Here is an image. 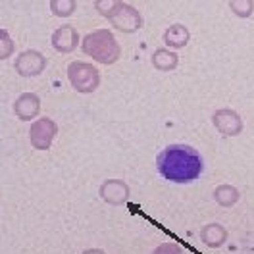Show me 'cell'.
<instances>
[{
  "label": "cell",
  "instance_id": "cell-6",
  "mask_svg": "<svg viewBox=\"0 0 254 254\" xmlns=\"http://www.w3.org/2000/svg\"><path fill=\"white\" fill-rule=\"evenodd\" d=\"M50 41H52L54 50L67 54V52H71V50L77 48L79 33H77V29L73 25H62V27H58L56 31L52 33V39Z\"/></svg>",
  "mask_w": 254,
  "mask_h": 254
},
{
  "label": "cell",
  "instance_id": "cell-10",
  "mask_svg": "<svg viewBox=\"0 0 254 254\" xmlns=\"http://www.w3.org/2000/svg\"><path fill=\"white\" fill-rule=\"evenodd\" d=\"M100 192L108 202H124V198L127 196V187L122 181H108L102 185Z\"/></svg>",
  "mask_w": 254,
  "mask_h": 254
},
{
  "label": "cell",
  "instance_id": "cell-7",
  "mask_svg": "<svg viewBox=\"0 0 254 254\" xmlns=\"http://www.w3.org/2000/svg\"><path fill=\"white\" fill-rule=\"evenodd\" d=\"M54 135H56V126H54L52 120L43 118V120H39V122L33 124L31 143L35 148H41V150L48 148L50 143H52V139H54Z\"/></svg>",
  "mask_w": 254,
  "mask_h": 254
},
{
  "label": "cell",
  "instance_id": "cell-11",
  "mask_svg": "<svg viewBox=\"0 0 254 254\" xmlns=\"http://www.w3.org/2000/svg\"><path fill=\"white\" fill-rule=\"evenodd\" d=\"M214 122H216V126L220 127L223 133H227V135H231V133H237L239 129H241L239 118L235 116V114H233V112H227V110L218 112V114L214 116Z\"/></svg>",
  "mask_w": 254,
  "mask_h": 254
},
{
  "label": "cell",
  "instance_id": "cell-5",
  "mask_svg": "<svg viewBox=\"0 0 254 254\" xmlns=\"http://www.w3.org/2000/svg\"><path fill=\"white\" fill-rule=\"evenodd\" d=\"M14 65H16V71L19 75L33 77V75H39L47 67V58L37 50H25L17 56Z\"/></svg>",
  "mask_w": 254,
  "mask_h": 254
},
{
  "label": "cell",
  "instance_id": "cell-12",
  "mask_svg": "<svg viewBox=\"0 0 254 254\" xmlns=\"http://www.w3.org/2000/svg\"><path fill=\"white\" fill-rule=\"evenodd\" d=\"M177 54L172 52V50H168V48H158L154 54H152V64H154V67H158V69H164V71H168V69H174L175 65H177Z\"/></svg>",
  "mask_w": 254,
  "mask_h": 254
},
{
  "label": "cell",
  "instance_id": "cell-3",
  "mask_svg": "<svg viewBox=\"0 0 254 254\" xmlns=\"http://www.w3.org/2000/svg\"><path fill=\"white\" fill-rule=\"evenodd\" d=\"M67 77L71 85L79 93H93L98 83H100V73L95 65L85 62H71L67 65Z\"/></svg>",
  "mask_w": 254,
  "mask_h": 254
},
{
  "label": "cell",
  "instance_id": "cell-4",
  "mask_svg": "<svg viewBox=\"0 0 254 254\" xmlns=\"http://www.w3.org/2000/svg\"><path fill=\"white\" fill-rule=\"evenodd\" d=\"M108 21L112 23L114 29L122 33H135L143 27V16L137 8L129 6V4H120L118 10L108 17Z\"/></svg>",
  "mask_w": 254,
  "mask_h": 254
},
{
  "label": "cell",
  "instance_id": "cell-9",
  "mask_svg": "<svg viewBox=\"0 0 254 254\" xmlns=\"http://www.w3.org/2000/svg\"><path fill=\"white\" fill-rule=\"evenodd\" d=\"M16 114L21 120H31L39 114V98L31 93H25L16 100Z\"/></svg>",
  "mask_w": 254,
  "mask_h": 254
},
{
  "label": "cell",
  "instance_id": "cell-14",
  "mask_svg": "<svg viewBox=\"0 0 254 254\" xmlns=\"http://www.w3.org/2000/svg\"><path fill=\"white\" fill-rule=\"evenodd\" d=\"M229 8L237 17H251L254 14V0H229Z\"/></svg>",
  "mask_w": 254,
  "mask_h": 254
},
{
  "label": "cell",
  "instance_id": "cell-1",
  "mask_svg": "<svg viewBox=\"0 0 254 254\" xmlns=\"http://www.w3.org/2000/svg\"><path fill=\"white\" fill-rule=\"evenodd\" d=\"M158 174L174 183H190L202 174V158L200 154L187 144H172L164 148L156 160Z\"/></svg>",
  "mask_w": 254,
  "mask_h": 254
},
{
  "label": "cell",
  "instance_id": "cell-16",
  "mask_svg": "<svg viewBox=\"0 0 254 254\" xmlns=\"http://www.w3.org/2000/svg\"><path fill=\"white\" fill-rule=\"evenodd\" d=\"M14 48L16 47H14V41H12L10 33L6 31V29H0V60L10 58Z\"/></svg>",
  "mask_w": 254,
  "mask_h": 254
},
{
  "label": "cell",
  "instance_id": "cell-8",
  "mask_svg": "<svg viewBox=\"0 0 254 254\" xmlns=\"http://www.w3.org/2000/svg\"><path fill=\"white\" fill-rule=\"evenodd\" d=\"M189 39H190L189 29H187L185 25H181V23H174V25H170V27L166 29V33H164V43L172 48L187 47Z\"/></svg>",
  "mask_w": 254,
  "mask_h": 254
},
{
  "label": "cell",
  "instance_id": "cell-13",
  "mask_svg": "<svg viewBox=\"0 0 254 254\" xmlns=\"http://www.w3.org/2000/svg\"><path fill=\"white\" fill-rule=\"evenodd\" d=\"M77 8V0H50V12L58 17L71 16Z\"/></svg>",
  "mask_w": 254,
  "mask_h": 254
},
{
  "label": "cell",
  "instance_id": "cell-2",
  "mask_svg": "<svg viewBox=\"0 0 254 254\" xmlns=\"http://www.w3.org/2000/svg\"><path fill=\"white\" fill-rule=\"evenodd\" d=\"M81 48L85 54H89L93 60L100 64H114L122 54L114 33L108 29H95L93 33H89L83 39Z\"/></svg>",
  "mask_w": 254,
  "mask_h": 254
},
{
  "label": "cell",
  "instance_id": "cell-15",
  "mask_svg": "<svg viewBox=\"0 0 254 254\" xmlns=\"http://www.w3.org/2000/svg\"><path fill=\"white\" fill-rule=\"evenodd\" d=\"M122 4V0H95V10L102 17H108L118 10V6Z\"/></svg>",
  "mask_w": 254,
  "mask_h": 254
}]
</instances>
